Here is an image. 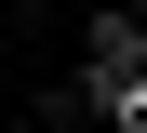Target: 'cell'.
<instances>
[{
  "label": "cell",
  "mask_w": 147,
  "mask_h": 133,
  "mask_svg": "<svg viewBox=\"0 0 147 133\" xmlns=\"http://www.w3.org/2000/svg\"><path fill=\"white\" fill-rule=\"evenodd\" d=\"M134 67H147V27L134 13H94V80H134Z\"/></svg>",
  "instance_id": "cell-1"
},
{
  "label": "cell",
  "mask_w": 147,
  "mask_h": 133,
  "mask_svg": "<svg viewBox=\"0 0 147 133\" xmlns=\"http://www.w3.org/2000/svg\"><path fill=\"white\" fill-rule=\"evenodd\" d=\"M107 133H147V67H134V80H107Z\"/></svg>",
  "instance_id": "cell-2"
}]
</instances>
